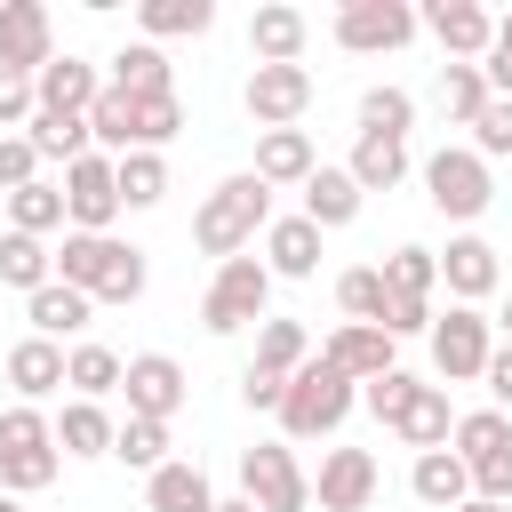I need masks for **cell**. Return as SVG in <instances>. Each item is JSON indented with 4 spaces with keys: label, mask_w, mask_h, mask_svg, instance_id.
<instances>
[{
    "label": "cell",
    "mask_w": 512,
    "mask_h": 512,
    "mask_svg": "<svg viewBox=\"0 0 512 512\" xmlns=\"http://www.w3.org/2000/svg\"><path fill=\"white\" fill-rule=\"evenodd\" d=\"M264 224H272V192L240 168V176H224V184L200 200V216H192V248L224 264V256H248V240H256Z\"/></svg>",
    "instance_id": "6da1fadb"
},
{
    "label": "cell",
    "mask_w": 512,
    "mask_h": 512,
    "mask_svg": "<svg viewBox=\"0 0 512 512\" xmlns=\"http://www.w3.org/2000/svg\"><path fill=\"white\" fill-rule=\"evenodd\" d=\"M352 400H360V384L312 352V360L288 376V392H280V432H288V440H328V432L352 416Z\"/></svg>",
    "instance_id": "7a4b0ae2"
},
{
    "label": "cell",
    "mask_w": 512,
    "mask_h": 512,
    "mask_svg": "<svg viewBox=\"0 0 512 512\" xmlns=\"http://www.w3.org/2000/svg\"><path fill=\"white\" fill-rule=\"evenodd\" d=\"M264 304H272L264 256H224L216 280H208V296H200V328H208V336H240L248 320H264Z\"/></svg>",
    "instance_id": "3957f363"
},
{
    "label": "cell",
    "mask_w": 512,
    "mask_h": 512,
    "mask_svg": "<svg viewBox=\"0 0 512 512\" xmlns=\"http://www.w3.org/2000/svg\"><path fill=\"white\" fill-rule=\"evenodd\" d=\"M424 200H432L440 216L472 224V216L496 200V184H488V160H480L472 144H440V152L424 160Z\"/></svg>",
    "instance_id": "277c9868"
},
{
    "label": "cell",
    "mask_w": 512,
    "mask_h": 512,
    "mask_svg": "<svg viewBox=\"0 0 512 512\" xmlns=\"http://www.w3.org/2000/svg\"><path fill=\"white\" fill-rule=\"evenodd\" d=\"M240 496L256 512H304L312 504V480L288 456V440H256V448H240Z\"/></svg>",
    "instance_id": "5b68a950"
},
{
    "label": "cell",
    "mask_w": 512,
    "mask_h": 512,
    "mask_svg": "<svg viewBox=\"0 0 512 512\" xmlns=\"http://www.w3.org/2000/svg\"><path fill=\"white\" fill-rule=\"evenodd\" d=\"M432 368L448 376V384H472L480 368H488V352H496V328L480 320V304H448V312H432Z\"/></svg>",
    "instance_id": "8992f818"
},
{
    "label": "cell",
    "mask_w": 512,
    "mask_h": 512,
    "mask_svg": "<svg viewBox=\"0 0 512 512\" xmlns=\"http://www.w3.org/2000/svg\"><path fill=\"white\" fill-rule=\"evenodd\" d=\"M416 40V8L408 0H344L336 8V48L352 56H392Z\"/></svg>",
    "instance_id": "52a82bcc"
},
{
    "label": "cell",
    "mask_w": 512,
    "mask_h": 512,
    "mask_svg": "<svg viewBox=\"0 0 512 512\" xmlns=\"http://www.w3.org/2000/svg\"><path fill=\"white\" fill-rule=\"evenodd\" d=\"M240 104H248L256 136H264V128H296V120H304V104H312V72H304V64H248Z\"/></svg>",
    "instance_id": "ba28073f"
},
{
    "label": "cell",
    "mask_w": 512,
    "mask_h": 512,
    "mask_svg": "<svg viewBox=\"0 0 512 512\" xmlns=\"http://www.w3.org/2000/svg\"><path fill=\"white\" fill-rule=\"evenodd\" d=\"M120 216V184H112V160L104 152H80L64 168V232H112Z\"/></svg>",
    "instance_id": "9c48e42d"
},
{
    "label": "cell",
    "mask_w": 512,
    "mask_h": 512,
    "mask_svg": "<svg viewBox=\"0 0 512 512\" xmlns=\"http://www.w3.org/2000/svg\"><path fill=\"white\" fill-rule=\"evenodd\" d=\"M48 56H56V24H48V8H40V0H0V72L32 80Z\"/></svg>",
    "instance_id": "30bf717a"
},
{
    "label": "cell",
    "mask_w": 512,
    "mask_h": 512,
    "mask_svg": "<svg viewBox=\"0 0 512 512\" xmlns=\"http://www.w3.org/2000/svg\"><path fill=\"white\" fill-rule=\"evenodd\" d=\"M104 96V72L80 64V56H48L32 72V112H56V120H88V104Z\"/></svg>",
    "instance_id": "8fae6325"
},
{
    "label": "cell",
    "mask_w": 512,
    "mask_h": 512,
    "mask_svg": "<svg viewBox=\"0 0 512 512\" xmlns=\"http://www.w3.org/2000/svg\"><path fill=\"white\" fill-rule=\"evenodd\" d=\"M120 392H128V416L168 424V416L184 408V368H176L168 352H136V360H120Z\"/></svg>",
    "instance_id": "7c38bea8"
},
{
    "label": "cell",
    "mask_w": 512,
    "mask_h": 512,
    "mask_svg": "<svg viewBox=\"0 0 512 512\" xmlns=\"http://www.w3.org/2000/svg\"><path fill=\"white\" fill-rule=\"evenodd\" d=\"M376 488H384V472H376L368 448H328V456H320V480H312L320 512H368Z\"/></svg>",
    "instance_id": "4fadbf2b"
},
{
    "label": "cell",
    "mask_w": 512,
    "mask_h": 512,
    "mask_svg": "<svg viewBox=\"0 0 512 512\" xmlns=\"http://www.w3.org/2000/svg\"><path fill=\"white\" fill-rule=\"evenodd\" d=\"M416 24H424L456 64H480V56H488V40H496V16H488L480 0H432Z\"/></svg>",
    "instance_id": "5bb4252c"
},
{
    "label": "cell",
    "mask_w": 512,
    "mask_h": 512,
    "mask_svg": "<svg viewBox=\"0 0 512 512\" xmlns=\"http://www.w3.org/2000/svg\"><path fill=\"white\" fill-rule=\"evenodd\" d=\"M440 280H448V296H456V304H480V296H496L504 264H496V248H488L480 232H456V240L440 248Z\"/></svg>",
    "instance_id": "9a60e30c"
},
{
    "label": "cell",
    "mask_w": 512,
    "mask_h": 512,
    "mask_svg": "<svg viewBox=\"0 0 512 512\" xmlns=\"http://www.w3.org/2000/svg\"><path fill=\"white\" fill-rule=\"evenodd\" d=\"M304 40H312V24H304V8H288V0H264V8L248 16V56H256V64H304Z\"/></svg>",
    "instance_id": "2e32d148"
},
{
    "label": "cell",
    "mask_w": 512,
    "mask_h": 512,
    "mask_svg": "<svg viewBox=\"0 0 512 512\" xmlns=\"http://www.w3.org/2000/svg\"><path fill=\"white\" fill-rule=\"evenodd\" d=\"M264 272H272V280H312V272H320V224L272 216V224H264Z\"/></svg>",
    "instance_id": "e0dca14e"
},
{
    "label": "cell",
    "mask_w": 512,
    "mask_h": 512,
    "mask_svg": "<svg viewBox=\"0 0 512 512\" xmlns=\"http://www.w3.org/2000/svg\"><path fill=\"white\" fill-rule=\"evenodd\" d=\"M320 360H328V368H344L352 384H376V376L392 368V336H384V328H368V320H344V328L320 344Z\"/></svg>",
    "instance_id": "ac0fdd59"
},
{
    "label": "cell",
    "mask_w": 512,
    "mask_h": 512,
    "mask_svg": "<svg viewBox=\"0 0 512 512\" xmlns=\"http://www.w3.org/2000/svg\"><path fill=\"white\" fill-rule=\"evenodd\" d=\"M8 384H16L24 408H40L48 392H64V344H48V336H16V344H8Z\"/></svg>",
    "instance_id": "d6986e66"
},
{
    "label": "cell",
    "mask_w": 512,
    "mask_h": 512,
    "mask_svg": "<svg viewBox=\"0 0 512 512\" xmlns=\"http://www.w3.org/2000/svg\"><path fill=\"white\" fill-rule=\"evenodd\" d=\"M312 168H320V160H312V136H304V128H264V136H256V168H248V176H256L264 192L304 184Z\"/></svg>",
    "instance_id": "ffe728a7"
},
{
    "label": "cell",
    "mask_w": 512,
    "mask_h": 512,
    "mask_svg": "<svg viewBox=\"0 0 512 512\" xmlns=\"http://www.w3.org/2000/svg\"><path fill=\"white\" fill-rule=\"evenodd\" d=\"M120 248H128V240H112V232H64V248H56V280L80 288V296H96L104 272L120 264Z\"/></svg>",
    "instance_id": "44dd1931"
},
{
    "label": "cell",
    "mask_w": 512,
    "mask_h": 512,
    "mask_svg": "<svg viewBox=\"0 0 512 512\" xmlns=\"http://www.w3.org/2000/svg\"><path fill=\"white\" fill-rule=\"evenodd\" d=\"M88 312H96V296H80V288H64V280H48V288H32V296H24V320H32V336H48V344L80 336V328H88Z\"/></svg>",
    "instance_id": "7402d4cb"
},
{
    "label": "cell",
    "mask_w": 512,
    "mask_h": 512,
    "mask_svg": "<svg viewBox=\"0 0 512 512\" xmlns=\"http://www.w3.org/2000/svg\"><path fill=\"white\" fill-rule=\"evenodd\" d=\"M360 200H368V192H360L344 168H312V176H304V208H296V216H304V224H320V232H336V224H352V216H360Z\"/></svg>",
    "instance_id": "603a6c76"
},
{
    "label": "cell",
    "mask_w": 512,
    "mask_h": 512,
    "mask_svg": "<svg viewBox=\"0 0 512 512\" xmlns=\"http://www.w3.org/2000/svg\"><path fill=\"white\" fill-rule=\"evenodd\" d=\"M392 432H400L416 456H424V448H448V432H456V408H448V392H440V384H416V392H408V408L392 416Z\"/></svg>",
    "instance_id": "cb8c5ba5"
},
{
    "label": "cell",
    "mask_w": 512,
    "mask_h": 512,
    "mask_svg": "<svg viewBox=\"0 0 512 512\" xmlns=\"http://www.w3.org/2000/svg\"><path fill=\"white\" fill-rule=\"evenodd\" d=\"M408 488H416V504L456 512V504L472 496V472H464V456H456V448H424V456H416V472H408Z\"/></svg>",
    "instance_id": "d4e9b609"
},
{
    "label": "cell",
    "mask_w": 512,
    "mask_h": 512,
    "mask_svg": "<svg viewBox=\"0 0 512 512\" xmlns=\"http://www.w3.org/2000/svg\"><path fill=\"white\" fill-rule=\"evenodd\" d=\"M144 504H152V512H216V488H208V472H200V464L168 456V464L144 480Z\"/></svg>",
    "instance_id": "484cf974"
},
{
    "label": "cell",
    "mask_w": 512,
    "mask_h": 512,
    "mask_svg": "<svg viewBox=\"0 0 512 512\" xmlns=\"http://www.w3.org/2000/svg\"><path fill=\"white\" fill-rule=\"evenodd\" d=\"M48 424H56V456H112V416H104V400H64Z\"/></svg>",
    "instance_id": "4316f807"
},
{
    "label": "cell",
    "mask_w": 512,
    "mask_h": 512,
    "mask_svg": "<svg viewBox=\"0 0 512 512\" xmlns=\"http://www.w3.org/2000/svg\"><path fill=\"white\" fill-rule=\"evenodd\" d=\"M136 24H144L152 48L160 40H200L216 24V0H136Z\"/></svg>",
    "instance_id": "83f0119b"
},
{
    "label": "cell",
    "mask_w": 512,
    "mask_h": 512,
    "mask_svg": "<svg viewBox=\"0 0 512 512\" xmlns=\"http://www.w3.org/2000/svg\"><path fill=\"white\" fill-rule=\"evenodd\" d=\"M104 88H120V96H176V72H168V56L152 48V40H128L120 56H112V80Z\"/></svg>",
    "instance_id": "f1b7e54d"
},
{
    "label": "cell",
    "mask_w": 512,
    "mask_h": 512,
    "mask_svg": "<svg viewBox=\"0 0 512 512\" xmlns=\"http://www.w3.org/2000/svg\"><path fill=\"white\" fill-rule=\"evenodd\" d=\"M344 176H352L360 192H392V184L408 176V144H392V136H368V128H360V144H352Z\"/></svg>",
    "instance_id": "f546056e"
},
{
    "label": "cell",
    "mask_w": 512,
    "mask_h": 512,
    "mask_svg": "<svg viewBox=\"0 0 512 512\" xmlns=\"http://www.w3.org/2000/svg\"><path fill=\"white\" fill-rule=\"evenodd\" d=\"M56 280V248L48 240H32V232H0V288H48Z\"/></svg>",
    "instance_id": "4dcf8cb0"
},
{
    "label": "cell",
    "mask_w": 512,
    "mask_h": 512,
    "mask_svg": "<svg viewBox=\"0 0 512 512\" xmlns=\"http://www.w3.org/2000/svg\"><path fill=\"white\" fill-rule=\"evenodd\" d=\"M360 128H368V136H392V144H408V128H416V96H408V88H392V80L360 88Z\"/></svg>",
    "instance_id": "1f68e13d"
},
{
    "label": "cell",
    "mask_w": 512,
    "mask_h": 512,
    "mask_svg": "<svg viewBox=\"0 0 512 512\" xmlns=\"http://www.w3.org/2000/svg\"><path fill=\"white\" fill-rule=\"evenodd\" d=\"M88 144H104V160H120V152H136V96H120V88H104V96L88 104Z\"/></svg>",
    "instance_id": "d6a6232c"
},
{
    "label": "cell",
    "mask_w": 512,
    "mask_h": 512,
    "mask_svg": "<svg viewBox=\"0 0 512 512\" xmlns=\"http://www.w3.org/2000/svg\"><path fill=\"white\" fill-rule=\"evenodd\" d=\"M112 184H120V208H160L168 200V160L160 152H120Z\"/></svg>",
    "instance_id": "836d02e7"
},
{
    "label": "cell",
    "mask_w": 512,
    "mask_h": 512,
    "mask_svg": "<svg viewBox=\"0 0 512 512\" xmlns=\"http://www.w3.org/2000/svg\"><path fill=\"white\" fill-rule=\"evenodd\" d=\"M8 232H32V240H48V232H64V184H24V192H8Z\"/></svg>",
    "instance_id": "e575fe53"
},
{
    "label": "cell",
    "mask_w": 512,
    "mask_h": 512,
    "mask_svg": "<svg viewBox=\"0 0 512 512\" xmlns=\"http://www.w3.org/2000/svg\"><path fill=\"white\" fill-rule=\"evenodd\" d=\"M312 360V336H304V320H256V368H272V376H296Z\"/></svg>",
    "instance_id": "d590c367"
},
{
    "label": "cell",
    "mask_w": 512,
    "mask_h": 512,
    "mask_svg": "<svg viewBox=\"0 0 512 512\" xmlns=\"http://www.w3.org/2000/svg\"><path fill=\"white\" fill-rule=\"evenodd\" d=\"M64 384H72V400L120 392V352H112V344H72V352H64Z\"/></svg>",
    "instance_id": "8d00e7d4"
},
{
    "label": "cell",
    "mask_w": 512,
    "mask_h": 512,
    "mask_svg": "<svg viewBox=\"0 0 512 512\" xmlns=\"http://www.w3.org/2000/svg\"><path fill=\"white\" fill-rule=\"evenodd\" d=\"M112 456H120L128 472H160V464H168V424H152V416H120V424H112Z\"/></svg>",
    "instance_id": "74e56055"
},
{
    "label": "cell",
    "mask_w": 512,
    "mask_h": 512,
    "mask_svg": "<svg viewBox=\"0 0 512 512\" xmlns=\"http://www.w3.org/2000/svg\"><path fill=\"white\" fill-rule=\"evenodd\" d=\"M456 456H464V472L480 464V456H496V448H512V416L504 408H472V416H456Z\"/></svg>",
    "instance_id": "f35d334b"
},
{
    "label": "cell",
    "mask_w": 512,
    "mask_h": 512,
    "mask_svg": "<svg viewBox=\"0 0 512 512\" xmlns=\"http://www.w3.org/2000/svg\"><path fill=\"white\" fill-rule=\"evenodd\" d=\"M376 272H384V288H392V296H432V288H440V256H432V248H416V240H408V248H392Z\"/></svg>",
    "instance_id": "ab89813d"
},
{
    "label": "cell",
    "mask_w": 512,
    "mask_h": 512,
    "mask_svg": "<svg viewBox=\"0 0 512 512\" xmlns=\"http://www.w3.org/2000/svg\"><path fill=\"white\" fill-rule=\"evenodd\" d=\"M440 112H448L456 128H472V120L488 112V80H480V64H448V72H440Z\"/></svg>",
    "instance_id": "60d3db41"
},
{
    "label": "cell",
    "mask_w": 512,
    "mask_h": 512,
    "mask_svg": "<svg viewBox=\"0 0 512 512\" xmlns=\"http://www.w3.org/2000/svg\"><path fill=\"white\" fill-rule=\"evenodd\" d=\"M24 136H32V152H40V160H64V168L88 152V120H56V112H32V120H24Z\"/></svg>",
    "instance_id": "b9f144b4"
},
{
    "label": "cell",
    "mask_w": 512,
    "mask_h": 512,
    "mask_svg": "<svg viewBox=\"0 0 512 512\" xmlns=\"http://www.w3.org/2000/svg\"><path fill=\"white\" fill-rule=\"evenodd\" d=\"M56 472H64V456H56V448H24V456H0V496H16V504H24V496H40Z\"/></svg>",
    "instance_id": "7bdbcfd3"
},
{
    "label": "cell",
    "mask_w": 512,
    "mask_h": 512,
    "mask_svg": "<svg viewBox=\"0 0 512 512\" xmlns=\"http://www.w3.org/2000/svg\"><path fill=\"white\" fill-rule=\"evenodd\" d=\"M336 304H344V320H368V328H376V312H384V272H376V264L336 272Z\"/></svg>",
    "instance_id": "ee69618b"
},
{
    "label": "cell",
    "mask_w": 512,
    "mask_h": 512,
    "mask_svg": "<svg viewBox=\"0 0 512 512\" xmlns=\"http://www.w3.org/2000/svg\"><path fill=\"white\" fill-rule=\"evenodd\" d=\"M176 128H184V104L176 96H136V152L176 144Z\"/></svg>",
    "instance_id": "f6af8a7d"
},
{
    "label": "cell",
    "mask_w": 512,
    "mask_h": 512,
    "mask_svg": "<svg viewBox=\"0 0 512 512\" xmlns=\"http://www.w3.org/2000/svg\"><path fill=\"white\" fill-rule=\"evenodd\" d=\"M24 448H56V424L16 400V408H0V456H24Z\"/></svg>",
    "instance_id": "bcb514c9"
},
{
    "label": "cell",
    "mask_w": 512,
    "mask_h": 512,
    "mask_svg": "<svg viewBox=\"0 0 512 512\" xmlns=\"http://www.w3.org/2000/svg\"><path fill=\"white\" fill-rule=\"evenodd\" d=\"M472 152L480 160H512V96H488V112L472 120Z\"/></svg>",
    "instance_id": "7dc6e473"
},
{
    "label": "cell",
    "mask_w": 512,
    "mask_h": 512,
    "mask_svg": "<svg viewBox=\"0 0 512 512\" xmlns=\"http://www.w3.org/2000/svg\"><path fill=\"white\" fill-rule=\"evenodd\" d=\"M144 280H152L144 248H120V264H112V272H104V288H96V304H136V296H144Z\"/></svg>",
    "instance_id": "c3c4849f"
},
{
    "label": "cell",
    "mask_w": 512,
    "mask_h": 512,
    "mask_svg": "<svg viewBox=\"0 0 512 512\" xmlns=\"http://www.w3.org/2000/svg\"><path fill=\"white\" fill-rule=\"evenodd\" d=\"M376 328H384L392 344H400V336H424V328H432V296H392V288H384V312H376Z\"/></svg>",
    "instance_id": "681fc988"
},
{
    "label": "cell",
    "mask_w": 512,
    "mask_h": 512,
    "mask_svg": "<svg viewBox=\"0 0 512 512\" xmlns=\"http://www.w3.org/2000/svg\"><path fill=\"white\" fill-rule=\"evenodd\" d=\"M408 392H416V376H408V368H384L376 384H360V408H368L376 424H392V416L408 408Z\"/></svg>",
    "instance_id": "f907efd6"
},
{
    "label": "cell",
    "mask_w": 512,
    "mask_h": 512,
    "mask_svg": "<svg viewBox=\"0 0 512 512\" xmlns=\"http://www.w3.org/2000/svg\"><path fill=\"white\" fill-rule=\"evenodd\" d=\"M24 184H40V152H32V136L16 128V136H0V200L24 192Z\"/></svg>",
    "instance_id": "816d5d0a"
},
{
    "label": "cell",
    "mask_w": 512,
    "mask_h": 512,
    "mask_svg": "<svg viewBox=\"0 0 512 512\" xmlns=\"http://www.w3.org/2000/svg\"><path fill=\"white\" fill-rule=\"evenodd\" d=\"M480 80H488V96H512V16H496V40L480 56Z\"/></svg>",
    "instance_id": "f5cc1de1"
},
{
    "label": "cell",
    "mask_w": 512,
    "mask_h": 512,
    "mask_svg": "<svg viewBox=\"0 0 512 512\" xmlns=\"http://www.w3.org/2000/svg\"><path fill=\"white\" fill-rule=\"evenodd\" d=\"M472 496L512 504V448H496V456H480V464H472Z\"/></svg>",
    "instance_id": "db71d44e"
},
{
    "label": "cell",
    "mask_w": 512,
    "mask_h": 512,
    "mask_svg": "<svg viewBox=\"0 0 512 512\" xmlns=\"http://www.w3.org/2000/svg\"><path fill=\"white\" fill-rule=\"evenodd\" d=\"M280 392H288V376H272V368H256V360L240 368V400H248V408H272V416H280Z\"/></svg>",
    "instance_id": "11a10c76"
},
{
    "label": "cell",
    "mask_w": 512,
    "mask_h": 512,
    "mask_svg": "<svg viewBox=\"0 0 512 512\" xmlns=\"http://www.w3.org/2000/svg\"><path fill=\"white\" fill-rule=\"evenodd\" d=\"M32 120V80H16V72H0V136H16Z\"/></svg>",
    "instance_id": "9f6ffc18"
},
{
    "label": "cell",
    "mask_w": 512,
    "mask_h": 512,
    "mask_svg": "<svg viewBox=\"0 0 512 512\" xmlns=\"http://www.w3.org/2000/svg\"><path fill=\"white\" fill-rule=\"evenodd\" d=\"M480 384H488V400H496V408L512 416V344H496V352H488V368H480Z\"/></svg>",
    "instance_id": "6f0895ef"
},
{
    "label": "cell",
    "mask_w": 512,
    "mask_h": 512,
    "mask_svg": "<svg viewBox=\"0 0 512 512\" xmlns=\"http://www.w3.org/2000/svg\"><path fill=\"white\" fill-rule=\"evenodd\" d=\"M456 512H512V504H488V496H464Z\"/></svg>",
    "instance_id": "680465c9"
},
{
    "label": "cell",
    "mask_w": 512,
    "mask_h": 512,
    "mask_svg": "<svg viewBox=\"0 0 512 512\" xmlns=\"http://www.w3.org/2000/svg\"><path fill=\"white\" fill-rule=\"evenodd\" d=\"M216 512H256V504H248V496H232V504H216Z\"/></svg>",
    "instance_id": "91938a15"
},
{
    "label": "cell",
    "mask_w": 512,
    "mask_h": 512,
    "mask_svg": "<svg viewBox=\"0 0 512 512\" xmlns=\"http://www.w3.org/2000/svg\"><path fill=\"white\" fill-rule=\"evenodd\" d=\"M504 344H512V304H504Z\"/></svg>",
    "instance_id": "94428289"
},
{
    "label": "cell",
    "mask_w": 512,
    "mask_h": 512,
    "mask_svg": "<svg viewBox=\"0 0 512 512\" xmlns=\"http://www.w3.org/2000/svg\"><path fill=\"white\" fill-rule=\"evenodd\" d=\"M0 512H24V504H16V496H0Z\"/></svg>",
    "instance_id": "6125c7cd"
}]
</instances>
